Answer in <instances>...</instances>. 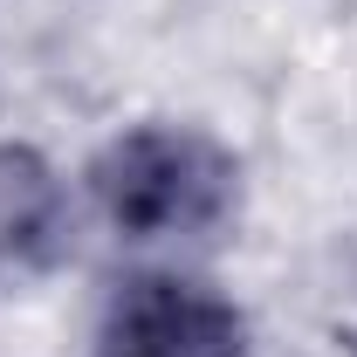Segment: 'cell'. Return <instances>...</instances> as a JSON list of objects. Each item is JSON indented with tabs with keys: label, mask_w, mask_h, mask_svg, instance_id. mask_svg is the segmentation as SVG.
Masks as SVG:
<instances>
[{
	"label": "cell",
	"mask_w": 357,
	"mask_h": 357,
	"mask_svg": "<svg viewBox=\"0 0 357 357\" xmlns=\"http://www.w3.org/2000/svg\"><path fill=\"white\" fill-rule=\"evenodd\" d=\"M89 199L124 241H206L241 206V165L192 124H131L96 151Z\"/></svg>",
	"instance_id": "obj_1"
},
{
	"label": "cell",
	"mask_w": 357,
	"mask_h": 357,
	"mask_svg": "<svg viewBox=\"0 0 357 357\" xmlns=\"http://www.w3.org/2000/svg\"><path fill=\"white\" fill-rule=\"evenodd\" d=\"M96 357H248V316L206 282L137 275L103 310Z\"/></svg>",
	"instance_id": "obj_2"
},
{
	"label": "cell",
	"mask_w": 357,
	"mask_h": 357,
	"mask_svg": "<svg viewBox=\"0 0 357 357\" xmlns=\"http://www.w3.org/2000/svg\"><path fill=\"white\" fill-rule=\"evenodd\" d=\"M69 192L35 144H0V296L42 282L69 255Z\"/></svg>",
	"instance_id": "obj_3"
}]
</instances>
